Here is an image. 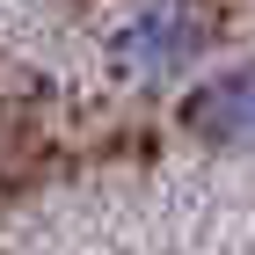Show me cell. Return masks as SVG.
<instances>
[{
  "label": "cell",
  "mask_w": 255,
  "mask_h": 255,
  "mask_svg": "<svg viewBox=\"0 0 255 255\" xmlns=\"http://www.w3.org/2000/svg\"><path fill=\"white\" fill-rule=\"evenodd\" d=\"M212 59V7L204 0H131L110 29V73L124 88H175Z\"/></svg>",
  "instance_id": "6da1fadb"
},
{
  "label": "cell",
  "mask_w": 255,
  "mask_h": 255,
  "mask_svg": "<svg viewBox=\"0 0 255 255\" xmlns=\"http://www.w3.org/2000/svg\"><path fill=\"white\" fill-rule=\"evenodd\" d=\"M182 131L204 153H255V59H226L182 88Z\"/></svg>",
  "instance_id": "7a4b0ae2"
}]
</instances>
